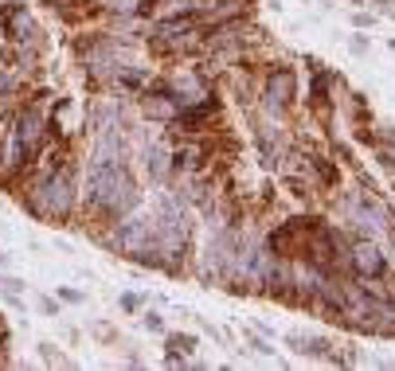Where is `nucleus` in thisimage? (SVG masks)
Instances as JSON below:
<instances>
[{
	"label": "nucleus",
	"instance_id": "obj_5",
	"mask_svg": "<svg viewBox=\"0 0 395 371\" xmlns=\"http://www.w3.org/2000/svg\"><path fill=\"white\" fill-rule=\"evenodd\" d=\"M145 168H149V176H153V180H165V172H168L165 145H149V149H145Z\"/></svg>",
	"mask_w": 395,
	"mask_h": 371
},
{
	"label": "nucleus",
	"instance_id": "obj_13",
	"mask_svg": "<svg viewBox=\"0 0 395 371\" xmlns=\"http://www.w3.org/2000/svg\"><path fill=\"white\" fill-rule=\"evenodd\" d=\"M0 109H4V98H0Z\"/></svg>",
	"mask_w": 395,
	"mask_h": 371
},
{
	"label": "nucleus",
	"instance_id": "obj_10",
	"mask_svg": "<svg viewBox=\"0 0 395 371\" xmlns=\"http://www.w3.org/2000/svg\"><path fill=\"white\" fill-rule=\"evenodd\" d=\"M40 348H44V360H47V363H63V356H59L51 344H40Z\"/></svg>",
	"mask_w": 395,
	"mask_h": 371
},
{
	"label": "nucleus",
	"instance_id": "obj_3",
	"mask_svg": "<svg viewBox=\"0 0 395 371\" xmlns=\"http://www.w3.org/2000/svg\"><path fill=\"white\" fill-rule=\"evenodd\" d=\"M349 262L356 266V270L360 273H368V278H380V273H384V254H380V246H376L372 239L368 242H356V246H352L349 251Z\"/></svg>",
	"mask_w": 395,
	"mask_h": 371
},
{
	"label": "nucleus",
	"instance_id": "obj_7",
	"mask_svg": "<svg viewBox=\"0 0 395 371\" xmlns=\"http://www.w3.org/2000/svg\"><path fill=\"white\" fill-rule=\"evenodd\" d=\"M0 289H4L8 297H16L24 289V282H16V278H0Z\"/></svg>",
	"mask_w": 395,
	"mask_h": 371
},
{
	"label": "nucleus",
	"instance_id": "obj_12",
	"mask_svg": "<svg viewBox=\"0 0 395 371\" xmlns=\"http://www.w3.org/2000/svg\"><path fill=\"white\" fill-rule=\"evenodd\" d=\"M0 266H8V254H4V251H0Z\"/></svg>",
	"mask_w": 395,
	"mask_h": 371
},
{
	"label": "nucleus",
	"instance_id": "obj_1",
	"mask_svg": "<svg viewBox=\"0 0 395 371\" xmlns=\"http://www.w3.org/2000/svg\"><path fill=\"white\" fill-rule=\"evenodd\" d=\"M87 199L94 208L110 211V215H125V211L137 208V184H133L130 168L121 164V156H106V153H94L87 168Z\"/></svg>",
	"mask_w": 395,
	"mask_h": 371
},
{
	"label": "nucleus",
	"instance_id": "obj_2",
	"mask_svg": "<svg viewBox=\"0 0 395 371\" xmlns=\"http://www.w3.org/2000/svg\"><path fill=\"white\" fill-rule=\"evenodd\" d=\"M32 208L47 219H63L67 211L75 208V172H71V168L47 172L44 180H40V188H35Z\"/></svg>",
	"mask_w": 395,
	"mask_h": 371
},
{
	"label": "nucleus",
	"instance_id": "obj_9",
	"mask_svg": "<svg viewBox=\"0 0 395 371\" xmlns=\"http://www.w3.org/2000/svg\"><path fill=\"white\" fill-rule=\"evenodd\" d=\"M145 328H153V332H161V328H165V320L157 317V313H145Z\"/></svg>",
	"mask_w": 395,
	"mask_h": 371
},
{
	"label": "nucleus",
	"instance_id": "obj_6",
	"mask_svg": "<svg viewBox=\"0 0 395 371\" xmlns=\"http://www.w3.org/2000/svg\"><path fill=\"white\" fill-rule=\"evenodd\" d=\"M168 348H173V352H192V348H196V336H173V340H168Z\"/></svg>",
	"mask_w": 395,
	"mask_h": 371
},
{
	"label": "nucleus",
	"instance_id": "obj_11",
	"mask_svg": "<svg viewBox=\"0 0 395 371\" xmlns=\"http://www.w3.org/2000/svg\"><path fill=\"white\" fill-rule=\"evenodd\" d=\"M121 309H130V313H133V309H137V297L125 293V297H121Z\"/></svg>",
	"mask_w": 395,
	"mask_h": 371
},
{
	"label": "nucleus",
	"instance_id": "obj_8",
	"mask_svg": "<svg viewBox=\"0 0 395 371\" xmlns=\"http://www.w3.org/2000/svg\"><path fill=\"white\" fill-rule=\"evenodd\" d=\"M321 102H325V78L313 82V106H321Z\"/></svg>",
	"mask_w": 395,
	"mask_h": 371
},
{
	"label": "nucleus",
	"instance_id": "obj_4",
	"mask_svg": "<svg viewBox=\"0 0 395 371\" xmlns=\"http://www.w3.org/2000/svg\"><path fill=\"white\" fill-rule=\"evenodd\" d=\"M266 98H270V106H290V102H294V75H290V71H278V75L270 78V87H266Z\"/></svg>",
	"mask_w": 395,
	"mask_h": 371
}]
</instances>
